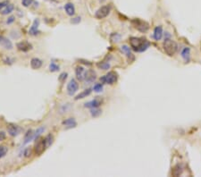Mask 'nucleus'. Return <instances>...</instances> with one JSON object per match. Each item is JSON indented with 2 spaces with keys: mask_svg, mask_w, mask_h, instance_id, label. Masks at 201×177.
Masks as SVG:
<instances>
[{
  "mask_svg": "<svg viewBox=\"0 0 201 177\" xmlns=\"http://www.w3.org/2000/svg\"><path fill=\"white\" fill-rule=\"evenodd\" d=\"M130 44L132 49L136 52H144L146 51L149 46L150 43L145 38H137V37H132L130 39Z\"/></svg>",
  "mask_w": 201,
  "mask_h": 177,
  "instance_id": "f257e3e1",
  "label": "nucleus"
},
{
  "mask_svg": "<svg viewBox=\"0 0 201 177\" xmlns=\"http://www.w3.org/2000/svg\"><path fill=\"white\" fill-rule=\"evenodd\" d=\"M163 47H164V50L165 52L172 56H173L176 51H177V49H178V46H177V44L175 41L172 40L171 39H165V41H164V44H163Z\"/></svg>",
  "mask_w": 201,
  "mask_h": 177,
  "instance_id": "f03ea898",
  "label": "nucleus"
},
{
  "mask_svg": "<svg viewBox=\"0 0 201 177\" xmlns=\"http://www.w3.org/2000/svg\"><path fill=\"white\" fill-rule=\"evenodd\" d=\"M131 24L133 27L140 32H147L149 29V24L145 21L140 19H133L131 20Z\"/></svg>",
  "mask_w": 201,
  "mask_h": 177,
  "instance_id": "7ed1b4c3",
  "label": "nucleus"
},
{
  "mask_svg": "<svg viewBox=\"0 0 201 177\" xmlns=\"http://www.w3.org/2000/svg\"><path fill=\"white\" fill-rule=\"evenodd\" d=\"M47 143H46V140L44 138H37L36 139V142L34 145V152L37 156H40V155L46 150L47 148Z\"/></svg>",
  "mask_w": 201,
  "mask_h": 177,
  "instance_id": "20e7f679",
  "label": "nucleus"
},
{
  "mask_svg": "<svg viewBox=\"0 0 201 177\" xmlns=\"http://www.w3.org/2000/svg\"><path fill=\"white\" fill-rule=\"evenodd\" d=\"M117 79H118V74L115 72H109L105 76L100 78V81L102 83L112 85V84H114V83L116 82Z\"/></svg>",
  "mask_w": 201,
  "mask_h": 177,
  "instance_id": "39448f33",
  "label": "nucleus"
},
{
  "mask_svg": "<svg viewBox=\"0 0 201 177\" xmlns=\"http://www.w3.org/2000/svg\"><path fill=\"white\" fill-rule=\"evenodd\" d=\"M78 90H79L78 82L74 79H72L69 81V83L67 84V93H68V95H70V96H73L78 91Z\"/></svg>",
  "mask_w": 201,
  "mask_h": 177,
  "instance_id": "423d86ee",
  "label": "nucleus"
},
{
  "mask_svg": "<svg viewBox=\"0 0 201 177\" xmlns=\"http://www.w3.org/2000/svg\"><path fill=\"white\" fill-rule=\"evenodd\" d=\"M111 11V6H101L95 14V16L96 18L98 19H103L105 17H106L109 13Z\"/></svg>",
  "mask_w": 201,
  "mask_h": 177,
  "instance_id": "0eeeda50",
  "label": "nucleus"
},
{
  "mask_svg": "<svg viewBox=\"0 0 201 177\" xmlns=\"http://www.w3.org/2000/svg\"><path fill=\"white\" fill-rule=\"evenodd\" d=\"M17 49L20 50V51H22V52H27L29 51L30 49H32V46L31 44L27 42V41H21V42H19L17 44Z\"/></svg>",
  "mask_w": 201,
  "mask_h": 177,
  "instance_id": "6e6552de",
  "label": "nucleus"
},
{
  "mask_svg": "<svg viewBox=\"0 0 201 177\" xmlns=\"http://www.w3.org/2000/svg\"><path fill=\"white\" fill-rule=\"evenodd\" d=\"M96 78H97L96 77V73L93 70H88V71L86 72L84 81L87 83H91V82H93L96 80Z\"/></svg>",
  "mask_w": 201,
  "mask_h": 177,
  "instance_id": "1a4fd4ad",
  "label": "nucleus"
},
{
  "mask_svg": "<svg viewBox=\"0 0 201 177\" xmlns=\"http://www.w3.org/2000/svg\"><path fill=\"white\" fill-rule=\"evenodd\" d=\"M75 74H76L77 79H78L80 81H84V79H85V74H86V71H85L84 67H82V66H77L76 69H75Z\"/></svg>",
  "mask_w": 201,
  "mask_h": 177,
  "instance_id": "9d476101",
  "label": "nucleus"
},
{
  "mask_svg": "<svg viewBox=\"0 0 201 177\" xmlns=\"http://www.w3.org/2000/svg\"><path fill=\"white\" fill-rule=\"evenodd\" d=\"M38 25H39V20L38 19H35L34 21H33V24L29 31V33L32 36H36L38 34Z\"/></svg>",
  "mask_w": 201,
  "mask_h": 177,
  "instance_id": "9b49d317",
  "label": "nucleus"
},
{
  "mask_svg": "<svg viewBox=\"0 0 201 177\" xmlns=\"http://www.w3.org/2000/svg\"><path fill=\"white\" fill-rule=\"evenodd\" d=\"M0 44H1V46L4 47L6 49H13L12 42L9 39H7L6 38L1 36V35H0Z\"/></svg>",
  "mask_w": 201,
  "mask_h": 177,
  "instance_id": "f8f14e48",
  "label": "nucleus"
},
{
  "mask_svg": "<svg viewBox=\"0 0 201 177\" xmlns=\"http://www.w3.org/2000/svg\"><path fill=\"white\" fill-rule=\"evenodd\" d=\"M7 131H8V133L11 136H16L19 133V131L20 129L18 128L17 125H14L13 123H9L7 125Z\"/></svg>",
  "mask_w": 201,
  "mask_h": 177,
  "instance_id": "ddd939ff",
  "label": "nucleus"
},
{
  "mask_svg": "<svg viewBox=\"0 0 201 177\" xmlns=\"http://www.w3.org/2000/svg\"><path fill=\"white\" fill-rule=\"evenodd\" d=\"M42 64H43L42 60H40L39 58H37V57H34L31 60V68L34 70L39 69L42 66Z\"/></svg>",
  "mask_w": 201,
  "mask_h": 177,
  "instance_id": "4468645a",
  "label": "nucleus"
},
{
  "mask_svg": "<svg viewBox=\"0 0 201 177\" xmlns=\"http://www.w3.org/2000/svg\"><path fill=\"white\" fill-rule=\"evenodd\" d=\"M63 124L65 126L66 129H72V128L76 127L77 123L74 120V118H68V119H66L63 122Z\"/></svg>",
  "mask_w": 201,
  "mask_h": 177,
  "instance_id": "2eb2a0df",
  "label": "nucleus"
},
{
  "mask_svg": "<svg viewBox=\"0 0 201 177\" xmlns=\"http://www.w3.org/2000/svg\"><path fill=\"white\" fill-rule=\"evenodd\" d=\"M35 139V131L33 130H28L27 132L25 133V136H24V144H27L29 143L31 140Z\"/></svg>",
  "mask_w": 201,
  "mask_h": 177,
  "instance_id": "dca6fc26",
  "label": "nucleus"
},
{
  "mask_svg": "<svg viewBox=\"0 0 201 177\" xmlns=\"http://www.w3.org/2000/svg\"><path fill=\"white\" fill-rule=\"evenodd\" d=\"M153 37L155 40H159L163 37V29L161 26H156L154 30V34Z\"/></svg>",
  "mask_w": 201,
  "mask_h": 177,
  "instance_id": "f3484780",
  "label": "nucleus"
},
{
  "mask_svg": "<svg viewBox=\"0 0 201 177\" xmlns=\"http://www.w3.org/2000/svg\"><path fill=\"white\" fill-rule=\"evenodd\" d=\"M64 10H65L66 14L68 15H70V16H73L75 14V8H74V6L72 3H67L64 6Z\"/></svg>",
  "mask_w": 201,
  "mask_h": 177,
  "instance_id": "a211bd4d",
  "label": "nucleus"
},
{
  "mask_svg": "<svg viewBox=\"0 0 201 177\" xmlns=\"http://www.w3.org/2000/svg\"><path fill=\"white\" fill-rule=\"evenodd\" d=\"M14 5L13 4H10L9 2L2 8V10H1V12H0V14H10V13H12L13 12V10H14Z\"/></svg>",
  "mask_w": 201,
  "mask_h": 177,
  "instance_id": "6ab92c4d",
  "label": "nucleus"
},
{
  "mask_svg": "<svg viewBox=\"0 0 201 177\" xmlns=\"http://www.w3.org/2000/svg\"><path fill=\"white\" fill-rule=\"evenodd\" d=\"M101 105V101L98 99H93L91 101H89L88 103L85 104V107H88V108H96L98 107Z\"/></svg>",
  "mask_w": 201,
  "mask_h": 177,
  "instance_id": "aec40b11",
  "label": "nucleus"
},
{
  "mask_svg": "<svg viewBox=\"0 0 201 177\" xmlns=\"http://www.w3.org/2000/svg\"><path fill=\"white\" fill-rule=\"evenodd\" d=\"M91 93V88H87V90H85L84 91L81 92L79 95L76 96L75 98V100H79V99H81V98H87L88 96H89Z\"/></svg>",
  "mask_w": 201,
  "mask_h": 177,
  "instance_id": "412c9836",
  "label": "nucleus"
},
{
  "mask_svg": "<svg viewBox=\"0 0 201 177\" xmlns=\"http://www.w3.org/2000/svg\"><path fill=\"white\" fill-rule=\"evenodd\" d=\"M182 57L186 61L189 62L190 61V48H185L183 49V50L182 51Z\"/></svg>",
  "mask_w": 201,
  "mask_h": 177,
  "instance_id": "4be33fe9",
  "label": "nucleus"
},
{
  "mask_svg": "<svg viewBox=\"0 0 201 177\" xmlns=\"http://www.w3.org/2000/svg\"><path fill=\"white\" fill-rule=\"evenodd\" d=\"M121 51L123 53H124L128 58H133V56H132V54L130 52V48L127 45H123L121 47Z\"/></svg>",
  "mask_w": 201,
  "mask_h": 177,
  "instance_id": "5701e85b",
  "label": "nucleus"
},
{
  "mask_svg": "<svg viewBox=\"0 0 201 177\" xmlns=\"http://www.w3.org/2000/svg\"><path fill=\"white\" fill-rule=\"evenodd\" d=\"M182 173V166L180 165H177L174 168H173V171H172V175L174 176H179L181 175Z\"/></svg>",
  "mask_w": 201,
  "mask_h": 177,
  "instance_id": "b1692460",
  "label": "nucleus"
},
{
  "mask_svg": "<svg viewBox=\"0 0 201 177\" xmlns=\"http://www.w3.org/2000/svg\"><path fill=\"white\" fill-rule=\"evenodd\" d=\"M98 67L102 70H108L110 68V64L105 63V62H101V63L98 64Z\"/></svg>",
  "mask_w": 201,
  "mask_h": 177,
  "instance_id": "393cba45",
  "label": "nucleus"
},
{
  "mask_svg": "<svg viewBox=\"0 0 201 177\" xmlns=\"http://www.w3.org/2000/svg\"><path fill=\"white\" fill-rule=\"evenodd\" d=\"M101 113H102V111H101L100 109H98V107L92 108V109H91V116H92L93 117L98 116L99 115H101Z\"/></svg>",
  "mask_w": 201,
  "mask_h": 177,
  "instance_id": "a878e982",
  "label": "nucleus"
},
{
  "mask_svg": "<svg viewBox=\"0 0 201 177\" xmlns=\"http://www.w3.org/2000/svg\"><path fill=\"white\" fill-rule=\"evenodd\" d=\"M45 140H46V143H47V147H50L52 144H53V141H54V137L53 135L51 134H48L46 138H45Z\"/></svg>",
  "mask_w": 201,
  "mask_h": 177,
  "instance_id": "bb28decb",
  "label": "nucleus"
},
{
  "mask_svg": "<svg viewBox=\"0 0 201 177\" xmlns=\"http://www.w3.org/2000/svg\"><path fill=\"white\" fill-rule=\"evenodd\" d=\"M8 148L6 146H0V158L6 156V154L7 153Z\"/></svg>",
  "mask_w": 201,
  "mask_h": 177,
  "instance_id": "cd10ccee",
  "label": "nucleus"
},
{
  "mask_svg": "<svg viewBox=\"0 0 201 177\" xmlns=\"http://www.w3.org/2000/svg\"><path fill=\"white\" fill-rule=\"evenodd\" d=\"M93 90L96 91V92H100L103 91V84L102 83H97L94 85L93 87Z\"/></svg>",
  "mask_w": 201,
  "mask_h": 177,
  "instance_id": "c85d7f7f",
  "label": "nucleus"
},
{
  "mask_svg": "<svg viewBox=\"0 0 201 177\" xmlns=\"http://www.w3.org/2000/svg\"><path fill=\"white\" fill-rule=\"evenodd\" d=\"M49 70L50 72H57L59 70V66L57 64H56L55 63H51L50 65H49Z\"/></svg>",
  "mask_w": 201,
  "mask_h": 177,
  "instance_id": "c756f323",
  "label": "nucleus"
},
{
  "mask_svg": "<svg viewBox=\"0 0 201 177\" xmlns=\"http://www.w3.org/2000/svg\"><path fill=\"white\" fill-rule=\"evenodd\" d=\"M33 3V0H21V4L24 6L28 7Z\"/></svg>",
  "mask_w": 201,
  "mask_h": 177,
  "instance_id": "7c9ffc66",
  "label": "nucleus"
},
{
  "mask_svg": "<svg viewBox=\"0 0 201 177\" xmlns=\"http://www.w3.org/2000/svg\"><path fill=\"white\" fill-rule=\"evenodd\" d=\"M44 131H45V128L44 127H39L38 129H37V131H35V139H37Z\"/></svg>",
  "mask_w": 201,
  "mask_h": 177,
  "instance_id": "2f4dec72",
  "label": "nucleus"
},
{
  "mask_svg": "<svg viewBox=\"0 0 201 177\" xmlns=\"http://www.w3.org/2000/svg\"><path fill=\"white\" fill-rule=\"evenodd\" d=\"M66 78H67V74L66 73H63V74H60V76H59L58 79H59L60 81H64Z\"/></svg>",
  "mask_w": 201,
  "mask_h": 177,
  "instance_id": "473e14b6",
  "label": "nucleus"
},
{
  "mask_svg": "<svg viewBox=\"0 0 201 177\" xmlns=\"http://www.w3.org/2000/svg\"><path fill=\"white\" fill-rule=\"evenodd\" d=\"M31 148H27L25 149V151H24V156H25L26 158H29V157L31 156Z\"/></svg>",
  "mask_w": 201,
  "mask_h": 177,
  "instance_id": "72a5a7b5",
  "label": "nucleus"
},
{
  "mask_svg": "<svg viewBox=\"0 0 201 177\" xmlns=\"http://www.w3.org/2000/svg\"><path fill=\"white\" fill-rule=\"evenodd\" d=\"M80 21H81V17H76L71 21V23L72 24H78V23H80Z\"/></svg>",
  "mask_w": 201,
  "mask_h": 177,
  "instance_id": "f704fd0d",
  "label": "nucleus"
},
{
  "mask_svg": "<svg viewBox=\"0 0 201 177\" xmlns=\"http://www.w3.org/2000/svg\"><path fill=\"white\" fill-rule=\"evenodd\" d=\"M6 139V133L4 131H0V141H2Z\"/></svg>",
  "mask_w": 201,
  "mask_h": 177,
  "instance_id": "c9c22d12",
  "label": "nucleus"
},
{
  "mask_svg": "<svg viewBox=\"0 0 201 177\" xmlns=\"http://www.w3.org/2000/svg\"><path fill=\"white\" fill-rule=\"evenodd\" d=\"M14 16H11V17H9L8 20L6 21V24H11L12 23H14Z\"/></svg>",
  "mask_w": 201,
  "mask_h": 177,
  "instance_id": "e433bc0d",
  "label": "nucleus"
},
{
  "mask_svg": "<svg viewBox=\"0 0 201 177\" xmlns=\"http://www.w3.org/2000/svg\"><path fill=\"white\" fill-rule=\"evenodd\" d=\"M8 3V1H4V2H0V12H1L2 8Z\"/></svg>",
  "mask_w": 201,
  "mask_h": 177,
  "instance_id": "4c0bfd02",
  "label": "nucleus"
}]
</instances>
